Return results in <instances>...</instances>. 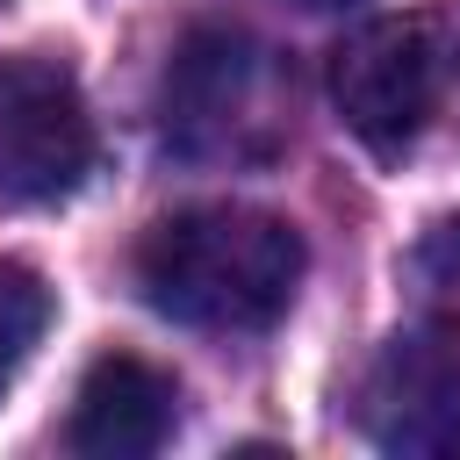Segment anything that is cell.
Listing matches in <instances>:
<instances>
[{
    "mask_svg": "<svg viewBox=\"0 0 460 460\" xmlns=\"http://www.w3.org/2000/svg\"><path fill=\"white\" fill-rule=\"evenodd\" d=\"M50 309H58V302H50L43 273L22 266V259H0V395L14 388V374L29 367V352L43 345Z\"/></svg>",
    "mask_w": 460,
    "mask_h": 460,
    "instance_id": "obj_7",
    "label": "cell"
},
{
    "mask_svg": "<svg viewBox=\"0 0 460 460\" xmlns=\"http://www.w3.org/2000/svg\"><path fill=\"white\" fill-rule=\"evenodd\" d=\"M417 273H424L431 288H453V295H460V216L438 223V230L417 244Z\"/></svg>",
    "mask_w": 460,
    "mask_h": 460,
    "instance_id": "obj_8",
    "label": "cell"
},
{
    "mask_svg": "<svg viewBox=\"0 0 460 460\" xmlns=\"http://www.w3.org/2000/svg\"><path fill=\"white\" fill-rule=\"evenodd\" d=\"M288 7H302V14H338V7H352V0H288Z\"/></svg>",
    "mask_w": 460,
    "mask_h": 460,
    "instance_id": "obj_9",
    "label": "cell"
},
{
    "mask_svg": "<svg viewBox=\"0 0 460 460\" xmlns=\"http://www.w3.org/2000/svg\"><path fill=\"white\" fill-rule=\"evenodd\" d=\"M302 230L273 208L201 201L172 208L137 244V288L158 316L187 331H266L302 288Z\"/></svg>",
    "mask_w": 460,
    "mask_h": 460,
    "instance_id": "obj_1",
    "label": "cell"
},
{
    "mask_svg": "<svg viewBox=\"0 0 460 460\" xmlns=\"http://www.w3.org/2000/svg\"><path fill=\"white\" fill-rule=\"evenodd\" d=\"M359 431L381 453L460 446V323L431 316L395 331L359 381Z\"/></svg>",
    "mask_w": 460,
    "mask_h": 460,
    "instance_id": "obj_5",
    "label": "cell"
},
{
    "mask_svg": "<svg viewBox=\"0 0 460 460\" xmlns=\"http://www.w3.org/2000/svg\"><path fill=\"white\" fill-rule=\"evenodd\" d=\"M93 115L58 58H0V201L50 208L93 172Z\"/></svg>",
    "mask_w": 460,
    "mask_h": 460,
    "instance_id": "obj_4",
    "label": "cell"
},
{
    "mask_svg": "<svg viewBox=\"0 0 460 460\" xmlns=\"http://www.w3.org/2000/svg\"><path fill=\"white\" fill-rule=\"evenodd\" d=\"M0 7H7V0H0Z\"/></svg>",
    "mask_w": 460,
    "mask_h": 460,
    "instance_id": "obj_10",
    "label": "cell"
},
{
    "mask_svg": "<svg viewBox=\"0 0 460 460\" xmlns=\"http://www.w3.org/2000/svg\"><path fill=\"white\" fill-rule=\"evenodd\" d=\"M438 79L446 50L424 14H374L331 50V108L374 158H402L424 137Z\"/></svg>",
    "mask_w": 460,
    "mask_h": 460,
    "instance_id": "obj_3",
    "label": "cell"
},
{
    "mask_svg": "<svg viewBox=\"0 0 460 460\" xmlns=\"http://www.w3.org/2000/svg\"><path fill=\"white\" fill-rule=\"evenodd\" d=\"M180 388L165 367L137 352H101L72 395V453L86 460H144L172 438Z\"/></svg>",
    "mask_w": 460,
    "mask_h": 460,
    "instance_id": "obj_6",
    "label": "cell"
},
{
    "mask_svg": "<svg viewBox=\"0 0 460 460\" xmlns=\"http://www.w3.org/2000/svg\"><path fill=\"white\" fill-rule=\"evenodd\" d=\"M266 58L244 29H194L165 72V144L187 158H266L280 144Z\"/></svg>",
    "mask_w": 460,
    "mask_h": 460,
    "instance_id": "obj_2",
    "label": "cell"
}]
</instances>
